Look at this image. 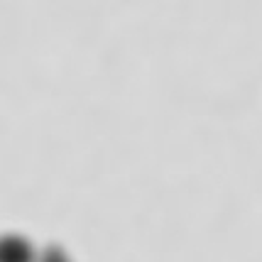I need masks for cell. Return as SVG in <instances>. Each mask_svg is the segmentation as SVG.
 Here are the masks:
<instances>
[{
	"instance_id": "1",
	"label": "cell",
	"mask_w": 262,
	"mask_h": 262,
	"mask_svg": "<svg viewBox=\"0 0 262 262\" xmlns=\"http://www.w3.org/2000/svg\"><path fill=\"white\" fill-rule=\"evenodd\" d=\"M0 262H37L32 243L23 235H0Z\"/></svg>"
},
{
	"instance_id": "2",
	"label": "cell",
	"mask_w": 262,
	"mask_h": 262,
	"mask_svg": "<svg viewBox=\"0 0 262 262\" xmlns=\"http://www.w3.org/2000/svg\"><path fill=\"white\" fill-rule=\"evenodd\" d=\"M37 262H71V260H69V255L61 250V248L49 245L47 250H42L39 255H37Z\"/></svg>"
}]
</instances>
